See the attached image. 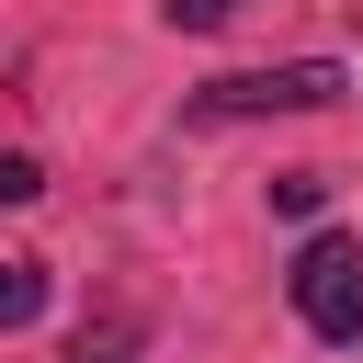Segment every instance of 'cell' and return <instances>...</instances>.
I'll return each mask as SVG.
<instances>
[{
	"label": "cell",
	"instance_id": "6da1fadb",
	"mask_svg": "<svg viewBox=\"0 0 363 363\" xmlns=\"http://www.w3.org/2000/svg\"><path fill=\"white\" fill-rule=\"evenodd\" d=\"M352 79L329 57H295V68H238V79H204L193 91V125H238V113H329Z\"/></svg>",
	"mask_w": 363,
	"mask_h": 363
},
{
	"label": "cell",
	"instance_id": "52a82bcc",
	"mask_svg": "<svg viewBox=\"0 0 363 363\" xmlns=\"http://www.w3.org/2000/svg\"><path fill=\"white\" fill-rule=\"evenodd\" d=\"M34 193H45V170H34L23 147H0V204H34Z\"/></svg>",
	"mask_w": 363,
	"mask_h": 363
},
{
	"label": "cell",
	"instance_id": "3957f363",
	"mask_svg": "<svg viewBox=\"0 0 363 363\" xmlns=\"http://www.w3.org/2000/svg\"><path fill=\"white\" fill-rule=\"evenodd\" d=\"M34 306H45V272L34 261H0V329H23Z\"/></svg>",
	"mask_w": 363,
	"mask_h": 363
},
{
	"label": "cell",
	"instance_id": "277c9868",
	"mask_svg": "<svg viewBox=\"0 0 363 363\" xmlns=\"http://www.w3.org/2000/svg\"><path fill=\"white\" fill-rule=\"evenodd\" d=\"M329 204V170H272V216H318Z\"/></svg>",
	"mask_w": 363,
	"mask_h": 363
},
{
	"label": "cell",
	"instance_id": "8992f818",
	"mask_svg": "<svg viewBox=\"0 0 363 363\" xmlns=\"http://www.w3.org/2000/svg\"><path fill=\"white\" fill-rule=\"evenodd\" d=\"M159 11H170V23H182V34H216V23H238V11H250V0H159Z\"/></svg>",
	"mask_w": 363,
	"mask_h": 363
},
{
	"label": "cell",
	"instance_id": "5b68a950",
	"mask_svg": "<svg viewBox=\"0 0 363 363\" xmlns=\"http://www.w3.org/2000/svg\"><path fill=\"white\" fill-rule=\"evenodd\" d=\"M125 340H136V318H102V329L68 340V363H125Z\"/></svg>",
	"mask_w": 363,
	"mask_h": 363
},
{
	"label": "cell",
	"instance_id": "7a4b0ae2",
	"mask_svg": "<svg viewBox=\"0 0 363 363\" xmlns=\"http://www.w3.org/2000/svg\"><path fill=\"white\" fill-rule=\"evenodd\" d=\"M295 318L318 340H363V238H306L295 250Z\"/></svg>",
	"mask_w": 363,
	"mask_h": 363
}]
</instances>
